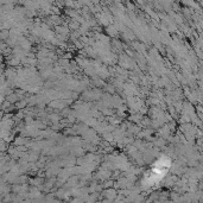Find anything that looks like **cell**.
<instances>
[{
    "mask_svg": "<svg viewBox=\"0 0 203 203\" xmlns=\"http://www.w3.org/2000/svg\"><path fill=\"white\" fill-rule=\"evenodd\" d=\"M169 164H166L164 159H159L153 164V166L151 167L149 172L145 175L144 179H143V184L144 187H153L156 185L163 177L165 176L166 171H167Z\"/></svg>",
    "mask_w": 203,
    "mask_h": 203,
    "instance_id": "1",
    "label": "cell"
}]
</instances>
